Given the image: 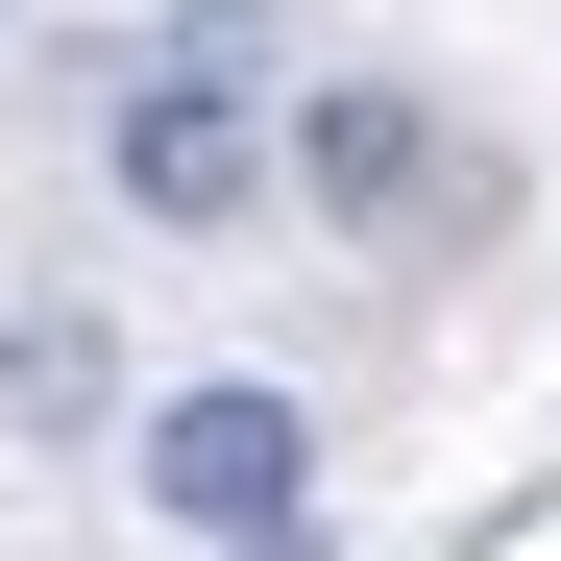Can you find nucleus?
<instances>
[{
	"label": "nucleus",
	"mask_w": 561,
	"mask_h": 561,
	"mask_svg": "<svg viewBox=\"0 0 561 561\" xmlns=\"http://www.w3.org/2000/svg\"><path fill=\"white\" fill-rule=\"evenodd\" d=\"M99 171H123V220L220 244V220L268 196V99H244V25H171V49H123V99H99Z\"/></svg>",
	"instance_id": "f257e3e1"
},
{
	"label": "nucleus",
	"mask_w": 561,
	"mask_h": 561,
	"mask_svg": "<svg viewBox=\"0 0 561 561\" xmlns=\"http://www.w3.org/2000/svg\"><path fill=\"white\" fill-rule=\"evenodd\" d=\"M147 513L196 537V561H294V513H318V415L244 391V366H220V391H171V415H147Z\"/></svg>",
	"instance_id": "f03ea898"
},
{
	"label": "nucleus",
	"mask_w": 561,
	"mask_h": 561,
	"mask_svg": "<svg viewBox=\"0 0 561 561\" xmlns=\"http://www.w3.org/2000/svg\"><path fill=\"white\" fill-rule=\"evenodd\" d=\"M268 171H294V196H318L342 244H391V220H439V123L391 99V73H318V99H294V147H268Z\"/></svg>",
	"instance_id": "7ed1b4c3"
},
{
	"label": "nucleus",
	"mask_w": 561,
	"mask_h": 561,
	"mask_svg": "<svg viewBox=\"0 0 561 561\" xmlns=\"http://www.w3.org/2000/svg\"><path fill=\"white\" fill-rule=\"evenodd\" d=\"M0 415H25V439H99V415H123V342L73 318V294H49V318H0Z\"/></svg>",
	"instance_id": "20e7f679"
}]
</instances>
